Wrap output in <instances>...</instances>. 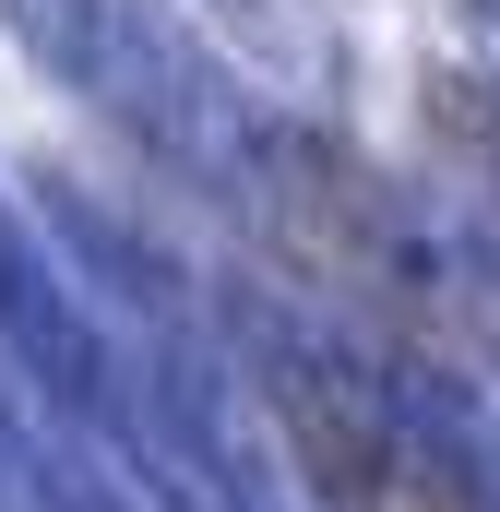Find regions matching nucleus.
I'll list each match as a JSON object with an SVG mask.
<instances>
[{
  "mask_svg": "<svg viewBox=\"0 0 500 512\" xmlns=\"http://www.w3.org/2000/svg\"><path fill=\"white\" fill-rule=\"evenodd\" d=\"M250 215L274 227V251L298 262L322 298L370 310L393 334H429V251L417 215L381 191L334 131H262L250 143Z\"/></svg>",
  "mask_w": 500,
  "mask_h": 512,
  "instance_id": "1",
  "label": "nucleus"
},
{
  "mask_svg": "<svg viewBox=\"0 0 500 512\" xmlns=\"http://www.w3.org/2000/svg\"><path fill=\"white\" fill-rule=\"evenodd\" d=\"M262 405H274L286 465H298V489L322 512H489L477 477H465L429 429H405L370 382H346V370H322V358H274Z\"/></svg>",
  "mask_w": 500,
  "mask_h": 512,
  "instance_id": "2",
  "label": "nucleus"
}]
</instances>
